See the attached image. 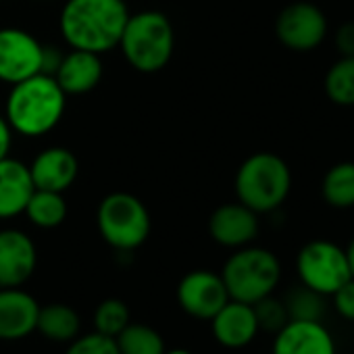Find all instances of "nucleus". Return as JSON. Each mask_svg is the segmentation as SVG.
I'll list each match as a JSON object with an SVG mask.
<instances>
[{"label": "nucleus", "mask_w": 354, "mask_h": 354, "mask_svg": "<svg viewBox=\"0 0 354 354\" xmlns=\"http://www.w3.org/2000/svg\"><path fill=\"white\" fill-rule=\"evenodd\" d=\"M296 271L302 286L323 296H331L350 279L344 248L329 240H313L304 244L296 257Z\"/></svg>", "instance_id": "nucleus-7"}, {"label": "nucleus", "mask_w": 354, "mask_h": 354, "mask_svg": "<svg viewBox=\"0 0 354 354\" xmlns=\"http://www.w3.org/2000/svg\"><path fill=\"white\" fill-rule=\"evenodd\" d=\"M96 225L104 242L119 252L140 248L150 236L148 209L129 192H113L104 196L96 211Z\"/></svg>", "instance_id": "nucleus-6"}, {"label": "nucleus", "mask_w": 354, "mask_h": 354, "mask_svg": "<svg viewBox=\"0 0 354 354\" xmlns=\"http://www.w3.org/2000/svg\"><path fill=\"white\" fill-rule=\"evenodd\" d=\"M275 36L294 53H310L327 36V17L315 3L298 0L283 7L277 15Z\"/></svg>", "instance_id": "nucleus-8"}, {"label": "nucleus", "mask_w": 354, "mask_h": 354, "mask_svg": "<svg viewBox=\"0 0 354 354\" xmlns=\"http://www.w3.org/2000/svg\"><path fill=\"white\" fill-rule=\"evenodd\" d=\"M254 308V315H257V323H259V331H269V333H277L288 321V310H286V304L283 300H277L271 296H265L261 298L259 302L252 304Z\"/></svg>", "instance_id": "nucleus-26"}, {"label": "nucleus", "mask_w": 354, "mask_h": 354, "mask_svg": "<svg viewBox=\"0 0 354 354\" xmlns=\"http://www.w3.org/2000/svg\"><path fill=\"white\" fill-rule=\"evenodd\" d=\"M40 304L21 288H0V339H21L36 331Z\"/></svg>", "instance_id": "nucleus-13"}, {"label": "nucleus", "mask_w": 354, "mask_h": 354, "mask_svg": "<svg viewBox=\"0 0 354 354\" xmlns=\"http://www.w3.org/2000/svg\"><path fill=\"white\" fill-rule=\"evenodd\" d=\"M221 277L232 300L254 304L275 292L281 279V263L271 250L248 244L236 248L223 265Z\"/></svg>", "instance_id": "nucleus-5"}, {"label": "nucleus", "mask_w": 354, "mask_h": 354, "mask_svg": "<svg viewBox=\"0 0 354 354\" xmlns=\"http://www.w3.org/2000/svg\"><path fill=\"white\" fill-rule=\"evenodd\" d=\"M165 354H192V352L184 348H173V350H165Z\"/></svg>", "instance_id": "nucleus-32"}, {"label": "nucleus", "mask_w": 354, "mask_h": 354, "mask_svg": "<svg viewBox=\"0 0 354 354\" xmlns=\"http://www.w3.org/2000/svg\"><path fill=\"white\" fill-rule=\"evenodd\" d=\"M36 186L30 167L5 156L0 160V219H13L26 211Z\"/></svg>", "instance_id": "nucleus-17"}, {"label": "nucleus", "mask_w": 354, "mask_h": 354, "mask_svg": "<svg viewBox=\"0 0 354 354\" xmlns=\"http://www.w3.org/2000/svg\"><path fill=\"white\" fill-rule=\"evenodd\" d=\"M65 354H119V348L115 337L92 331L71 339Z\"/></svg>", "instance_id": "nucleus-27"}, {"label": "nucleus", "mask_w": 354, "mask_h": 354, "mask_svg": "<svg viewBox=\"0 0 354 354\" xmlns=\"http://www.w3.org/2000/svg\"><path fill=\"white\" fill-rule=\"evenodd\" d=\"M44 46L26 30H0V82L17 84L36 73H42Z\"/></svg>", "instance_id": "nucleus-9"}, {"label": "nucleus", "mask_w": 354, "mask_h": 354, "mask_svg": "<svg viewBox=\"0 0 354 354\" xmlns=\"http://www.w3.org/2000/svg\"><path fill=\"white\" fill-rule=\"evenodd\" d=\"M80 327H82V319L73 306L61 304V302L40 306L36 331H40L44 337H48L53 342L69 344L71 339H75L80 335Z\"/></svg>", "instance_id": "nucleus-19"}, {"label": "nucleus", "mask_w": 354, "mask_h": 354, "mask_svg": "<svg viewBox=\"0 0 354 354\" xmlns=\"http://www.w3.org/2000/svg\"><path fill=\"white\" fill-rule=\"evenodd\" d=\"M292 190V171L288 162L273 152L250 154L236 173L238 203L257 215L279 209Z\"/></svg>", "instance_id": "nucleus-3"}, {"label": "nucleus", "mask_w": 354, "mask_h": 354, "mask_svg": "<svg viewBox=\"0 0 354 354\" xmlns=\"http://www.w3.org/2000/svg\"><path fill=\"white\" fill-rule=\"evenodd\" d=\"M28 219L42 227V230H53L59 227L65 217H67V203L63 192H50V190H34V194L30 196L26 211Z\"/></svg>", "instance_id": "nucleus-21"}, {"label": "nucleus", "mask_w": 354, "mask_h": 354, "mask_svg": "<svg viewBox=\"0 0 354 354\" xmlns=\"http://www.w3.org/2000/svg\"><path fill=\"white\" fill-rule=\"evenodd\" d=\"M273 354H335V342L321 321H288L275 333Z\"/></svg>", "instance_id": "nucleus-14"}, {"label": "nucleus", "mask_w": 354, "mask_h": 354, "mask_svg": "<svg viewBox=\"0 0 354 354\" xmlns=\"http://www.w3.org/2000/svg\"><path fill=\"white\" fill-rule=\"evenodd\" d=\"M119 354H165L162 335L144 323H129L117 337Z\"/></svg>", "instance_id": "nucleus-23"}, {"label": "nucleus", "mask_w": 354, "mask_h": 354, "mask_svg": "<svg viewBox=\"0 0 354 354\" xmlns=\"http://www.w3.org/2000/svg\"><path fill=\"white\" fill-rule=\"evenodd\" d=\"M65 98L67 94L53 75L36 73L13 84L7 98L5 119L9 121L11 129L19 131L21 136H44L63 119Z\"/></svg>", "instance_id": "nucleus-2"}, {"label": "nucleus", "mask_w": 354, "mask_h": 354, "mask_svg": "<svg viewBox=\"0 0 354 354\" xmlns=\"http://www.w3.org/2000/svg\"><path fill=\"white\" fill-rule=\"evenodd\" d=\"M129 323V308L119 298H106L94 310V331L109 337H117Z\"/></svg>", "instance_id": "nucleus-25"}, {"label": "nucleus", "mask_w": 354, "mask_h": 354, "mask_svg": "<svg viewBox=\"0 0 354 354\" xmlns=\"http://www.w3.org/2000/svg\"><path fill=\"white\" fill-rule=\"evenodd\" d=\"M344 252H346V261H348V269H350V277L354 279V238H352V242L344 248Z\"/></svg>", "instance_id": "nucleus-31"}, {"label": "nucleus", "mask_w": 354, "mask_h": 354, "mask_svg": "<svg viewBox=\"0 0 354 354\" xmlns=\"http://www.w3.org/2000/svg\"><path fill=\"white\" fill-rule=\"evenodd\" d=\"M325 94L337 106H354V57H339L325 73Z\"/></svg>", "instance_id": "nucleus-22"}, {"label": "nucleus", "mask_w": 354, "mask_h": 354, "mask_svg": "<svg viewBox=\"0 0 354 354\" xmlns=\"http://www.w3.org/2000/svg\"><path fill=\"white\" fill-rule=\"evenodd\" d=\"M57 84L65 94H86L98 86L102 80V61L100 55L88 50H75L63 55L55 75Z\"/></svg>", "instance_id": "nucleus-18"}, {"label": "nucleus", "mask_w": 354, "mask_h": 354, "mask_svg": "<svg viewBox=\"0 0 354 354\" xmlns=\"http://www.w3.org/2000/svg\"><path fill=\"white\" fill-rule=\"evenodd\" d=\"M127 17L123 0H67L59 28L71 48L102 55L119 46Z\"/></svg>", "instance_id": "nucleus-1"}, {"label": "nucleus", "mask_w": 354, "mask_h": 354, "mask_svg": "<svg viewBox=\"0 0 354 354\" xmlns=\"http://www.w3.org/2000/svg\"><path fill=\"white\" fill-rule=\"evenodd\" d=\"M211 329L215 339L223 348L238 350L248 346L259 333V323L252 304L227 300V304L211 319Z\"/></svg>", "instance_id": "nucleus-16"}, {"label": "nucleus", "mask_w": 354, "mask_h": 354, "mask_svg": "<svg viewBox=\"0 0 354 354\" xmlns=\"http://www.w3.org/2000/svg\"><path fill=\"white\" fill-rule=\"evenodd\" d=\"M211 238L225 248H242L259 236V215L242 203H227L209 219Z\"/></svg>", "instance_id": "nucleus-12"}, {"label": "nucleus", "mask_w": 354, "mask_h": 354, "mask_svg": "<svg viewBox=\"0 0 354 354\" xmlns=\"http://www.w3.org/2000/svg\"><path fill=\"white\" fill-rule=\"evenodd\" d=\"M11 142H13V129L9 125V121L0 115V160H3L5 156H9Z\"/></svg>", "instance_id": "nucleus-30"}, {"label": "nucleus", "mask_w": 354, "mask_h": 354, "mask_svg": "<svg viewBox=\"0 0 354 354\" xmlns=\"http://www.w3.org/2000/svg\"><path fill=\"white\" fill-rule=\"evenodd\" d=\"M331 300H333V308L337 310L339 317L354 321V279L352 277L348 281H344L331 294Z\"/></svg>", "instance_id": "nucleus-28"}, {"label": "nucleus", "mask_w": 354, "mask_h": 354, "mask_svg": "<svg viewBox=\"0 0 354 354\" xmlns=\"http://www.w3.org/2000/svg\"><path fill=\"white\" fill-rule=\"evenodd\" d=\"M283 304H286L290 321H321L323 310H325L323 294H317L315 290L302 283L300 288L292 290L286 296Z\"/></svg>", "instance_id": "nucleus-24"}, {"label": "nucleus", "mask_w": 354, "mask_h": 354, "mask_svg": "<svg viewBox=\"0 0 354 354\" xmlns=\"http://www.w3.org/2000/svg\"><path fill=\"white\" fill-rule=\"evenodd\" d=\"M38 252L19 230H0V288H21L36 271Z\"/></svg>", "instance_id": "nucleus-11"}, {"label": "nucleus", "mask_w": 354, "mask_h": 354, "mask_svg": "<svg viewBox=\"0 0 354 354\" xmlns=\"http://www.w3.org/2000/svg\"><path fill=\"white\" fill-rule=\"evenodd\" d=\"M227 300L232 298L227 294L223 277L215 271H190L177 286V302L186 315L194 319L211 321L227 304Z\"/></svg>", "instance_id": "nucleus-10"}, {"label": "nucleus", "mask_w": 354, "mask_h": 354, "mask_svg": "<svg viewBox=\"0 0 354 354\" xmlns=\"http://www.w3.org/2000/svg\"><path fill=\"white\" fill-rule=\"evenodd\" d=\"M175 34L167 15L158 11H140L127 17L119 48L125 61L140 73L160 71L173 55Z\"/></svg>", "instance_id": "nucleus-4"}, {"label": "nucleus", "mask_w": 354, "mask_h": 354, "mask_svg": "<svg viewBox=\"0 0 354 354\" xmlns=\"http://www.w3.org/2000/svg\"><path fill=\"white\" fill-rule=\"evenodd\" d=\"M80 165L75 154L63 146H50L42 150L30 165L32 182L38 190L65 192L73 186Z\"/></svg>", "instance_id": "nucleus-15"}, {"label": "nucleus", "mask_w": 354, "mask_h": 354, "mask_svg": "<svg viewBox=\"0 0 354 354\" xmlns=\"http://www.w3.org/2000/svg\"><path fill=\"white\" fill-rule=\"evenodd\" d=\"M321 196L333 209L354 207V162L342 160L327 169L321 182Z\"/></svg>", "instance_id": "nucleus-20"}, {"label": "nucleus", "mask_w": 354, "mask_h": 354, "mask_svg": "<svg viewBox=\"0 0 354 354\" xmlns=\"http://www.w3.org/2000/svg\"><path fill=\"white\" fill-rule=\"evenodd\" d=\"M333 42L339 57H354V21L342 24L333 36Z\"/></svg>", "instance_id": "nucleus-29"}]
</instances>
